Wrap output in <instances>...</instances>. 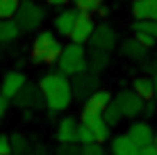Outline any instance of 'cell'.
<instances>
[{"label": "cell", "mask_w": 157, "mask_h": 155, "mask_svg": "<svg viewBox=\"0 0 157 155\" xmlns=\"http://www.w3.org/2000/svg\"><path fill=\"white\" fill-rule=\"evenodd\" d=\"M134 39L139 41V44H141L144 48H153L157 41L153 39V37H148V34H144V32H134Z\"/></svg>", "instance_id": "f546056e"}, {"label": "cell", "mask_w": 157, "mask_h": 155, "mask_svg": "<svg viewBox=\"0 0 157 155\" xmlns=\"http://www.w3.org/2000/svg\"><path fill=\"white\" fill-rule=\"evenodd\" d=\"M98 84H100V80L96 73H91V71H84V73H80V76H75L71 80V91H73V98L75 100H89L91 96H94L96 91H98Z\"/></svg>", "instance_id": "5b68a950"}, {"label": "cell", "mask_w": 157, "mask_h": 155, "mask_svg": "<svg viewBox=\"0 0 157 155\" xmlns=\"http://www.w3.org/2000/svg\"><path fill=\"white\" fill-rule=\"evenodd\" d=\"M75 2V9L82 14H94V12H100L102 9V0H73Z\"/></svg>", "instance_id": "603a6c76"}, {"label": "cell", "mask_w": 157, "mask_h": 155, "mask_svg": "<svg viewBox=\"0 0 157 155\" xmlns=\"http://www.w3.org/2000/svg\"><path fill=\"white\" fill-rule=\"evenodd\" d=\"M21 0H0V18H14Z\"/></svg>", "instance_id": "d4e9b609"}, {"label": "cell", "mask_w": 157, "mask_h": 155, "mask_svg": "<svg viewBox=\"0 0 157 155\" xmlns=\"http://www.w3.org/2000/svg\"><path fill=\"white\" fill-rule=\"evenodd\" d=\"M57 155H80V146L78 144H59Z\"/></svg>", "instance_id": "f1b7e54d"}, {"label": "cell", "mask_w": 157, "mask_h": 155, "mask_svg": "<svg viewBox=\"0 0 157 155\" xmlns=\"http://www.w3.org/2000/svg\"><path fill=\"white\" fill-rule=\"evenodd\" d=\"M80 123H84L91 132H94L96 139H98V144L105 141V139H109V126H107L105 119H102V112L84 105L82 112H80Z\"/></svg>", "instance_id": "52a82bcc"}, {"label": "cell", "mask_w": 157, "mask_h": 155, "mask_svg": "<svg viewBox=\"0 0 157 155\" xmlns=\"http://www.w3.org/2000/svg\"><path fill=\"white\" fill-rule=\"evenodd\" d=\"M139 155H157V148L155 146H146V148L139 151Z\"/></svg>", "instance_id": "d590c367"}, {"label": "cell", "mask_w": 157, "mask_h": 155, "mask_svg": "<svg viewBox=\"0 0 157 155\" xmlns=\"http://www.w3.org/2000/svg\"><path fill=\"white\" fill-rule=\"evenodd\" d=\"M112 100H114V96L107 91V89H98V91L86 100V105H89V107H94V110H98V112H102L107 105L112 103Z\"/></svg>", "instance_id": "44dd1931"}, {"label": "cell", "mask_w": 157, "mask_h": 155, "mask_svg": "<svg viewBox=\"0 0 157 155\" xmlns=\"http://www.w3.org/2000/svg\"><path fill=\"white\" fill-rule=\"evenodd\" d=\"M14 103L18 105V107H23L25 112H30V110L43 107V105H46V100H43V96H41L39 84H25V87L14 96Z\"/></svg>", "instance_id": "9c48e42d"}, {"label": "cell", "mask_w": 157, "mask_h": 155, "mask_svg": "<svg viewBox=\"0 0 157 155\" xmlns=\"http://www.w3.org/2000/svg\"><path fill=\"white\" fill-rule=\"evenodd\" d=\"M114 105L118 107L121 116H125V119H137L144 112V100L132 89H121L118 94H114Z\"/></svg>", "instance_id": "8992f818"}, {"label": "cell", "mask_w": 157, "mask_h": 155, "mask_svg": "<svg viewBox=\"0 0 157 155\" xmlns=\"http://www.w3.org/2000/svg\"><path fill=\"white\" fill-rule=\"evenodd\" d=\"M132 14L134 21H155L157 23V0H134Z\"/></svg>", "instance_id": "9a60e30c"}, {"label": "cell", "mask_w": 157, "mask_h": 155, "mask_svg": "<svg viewBox=\"0 0 157 155\" xmlns=\"http://www.w3.org/2000/svg\"><path fill=\"white\" fill-rule=\"evenodd\" d=\"M112 155H139V148L137 144L130 139L128 135H118L112 139V146H109Z\"/></svg>", "instance_id": "ac0fdd59"}, {"label": "cell", "mask_w": 157, "mask_h": 155, "mask_svg": "<svg viewBox=\"0 0 157 155\" xmlns=\"http://www.w3.org/2000/svg\"><path fill=\"white\" fill-rule=\"evenodd\" d=\"M57 71L64 73L66 78H75L86 71V50L80 44H68L62 48V55L57 60Z\"/></svg>", "instance_id": "3957f363"}, {"label": "cell", "mask_w": 157, "mask_h": 155, "mask_svg": "<svg viewBox=\"0 0 157 155\" xmlns=\"http://www.w3.org/2000/svg\"><path fill=\"white\" fill-rule=\"evenodd\" d=\"M132 91L137 94L139 98L144 100V103H148V100H155V87H153V80H150V78H134Z\"/></svg>", "instance_id": "d6986e66"}, {"label": "cell", "mask_w": 157, "mask_h": 155, "mask_svg": "<svg viewBox=\"0 0 157 155\" xmlns=\"http://www.w3.org/2000/svg\"><path fill=\"white\" fill-rule=\"evenodd\" d=\"M78 144H80V146H86V144H98L96 135L84 123H78Z\"/></svg>", "instance_id": "4316f807"}, {"label": "cell", "mask_w": 157, "mask_h": 155, "mask_svg": "<svg viewBox=\"0 0 157 155\" xmlns=\"http://www.w3.org/2000/svg\"><path fill=\"white\" fill-rule=\"evenodd\" d=\"M21 30L14 23V18H0V44H12L18 39Z\"/></svg>", "instance_id": "ffe728a7"}, {"label": "cell", "mask_w": 157, "mask_h": 155, "mask_svg": "<svg viewBox=\"0 0 157 155\" xmlns=\"http://www.w3.org/2000/svg\"><path fill=\"white\" fill-rule=\"evenodd\" d=\"M7 103H9V100L0 96V119H2V116H5V112H7Z\"/></svg>", "instance_id": "8d00e7d4"}, {"label": "cell", "mask_w": 157, "mask_h": 155, "mask_svg": "<svg viewBox=\"0 0 157 155\" xmlns=\"http://www.w3.org/2000/svg\"><path fill=\"white\" fill-rule=\"evenodd\" d=\"M107 64H109V52L96 50V48H91V50L86 52V71H91V73L98 76L100 71L107 68Z\"/></svg>", "instance_id": "2e32d148"}, {"label": "cell", "mask_w": 157, "mask_h": 155, "mask_svg": "<svg viewBox=\"0 0 157 155\" xmlns=\"http://www.w3.org/2000/svg\"><path fill=\"white\" fill-rule=\"evenodd\" d=\"M141 114L146 116V119H150V116H157V105L155 100H148V103H144V112Z\"/></svg>", "instance_id": "4dcf8cb0"}, {"label": "cell", "mask_w": 157, "mask_h": 155, "mask_svg": "<svg viewBox=\"0 0 157 155\" xmlns=\"http://www.w3.org/2000/svg\"><path fill=\"white\" fill-rule=\"evenodd\" d=\"M55 137L59 144H78V121L73 116H64L57 123Z\"/></svg>", "instance_id": "5bb4252c"}, {"label": "cell", "mask_w": 157, "mask_h": 155, "mask_svg": "<svg viewBox=\"0 0 157 155\" xmlns=\"http://www.w3.org/2000/svg\"><path fill=\"white\" fill-rule=\"evenodd\" d=\"M41 96L46 100V107L52 114L68 110V105L73 103V91H71V80L59 71H46L39 80Z\"/></svg>", "instance_id": "6da1fadb"}, {"label": "cell", "mask_w": 157, "mask_h": 155, "mask_svg": "<svg viewBox=\"0 0 157 155\" xmlns=\"http://www.w3.org/2000/svg\"><path fill=\"white\" fill-rule=\"evenodd\" d=\"M116 41H118V37H116L114 28L107 25V23H100V25H96L94 34H91V39H89V44H91V48H96V50L109 52V50H114V48H116Z\"/></svg>", "instance_id": "ba28073f"}, {"label": "cell", "mask_w": 157, "mask_h": 155, "mask_svg": "<svg viewBox=\"0 0 157 155\" xmlns=\"http://www.w3.org/2000/svg\"><path fill=\"white\" fill-rule=\"evenodd\" d=\"M43 18H46V9L34 0H21L18 12L14 16V23L18 25L21 32H34L41 28Z\"/></svg>", "instance_id": "277c9868"}, {"label": "cell", "mask_w": 157, "mask_h": 155, "mask_svg": "<svg viewBox=\"0 0 157 155\" xmlns=\"http://www.w3.org/2000/svg\"><path fill=\"white\" fill-rule=\"evenodd\" d=\"M94 30H96L94 18H91L89 14H82V12H80L78 21H75V25H73V30H71V34H68V39H71V44L84 46V44H89V39H91V34H94Z\"/></svg>", "instance_id": "30bf717a"}, {"label": "cell", "mask_w": 157, "mask_h": 155, "mask_svg": "<svg viewBox=\"0 0 157 155\" xmlns=\"http://www.w3.org/2000/svg\"><path fill=\"white\" fill-rule=\"evenodd\" d=\"M102 119H105V123L109 126V128H114V126L121 123V119H123V116H121V112H118V107L114 105V100H112V103L107 105L105 110H102Z\"/></svg>", "instance_id": "7402d4cb"}, {"label": "cell", "mask_w": 157, "mask_h": 155, "mask_svg": "<svg viewBox=\"0 0 157 155\" xmlns=\"http://www.w3.org/2000/svg\"><path fill=\"white\" fill-rule=\"evenodd\" d=\"M9 144H12V155H23L28 151V139H25L23 135H18V132H14L12 137H9Z\"/></svg>", "instance_id": "484cf974"}, {"label": "cell", "mask_w": 157, "mask_h": 155, "mask_svg": "<svg viewBox=\"0 0 157 155\" xmlns=\"http://www.w3.org/2000/svg\"><path fill=\"white\" fill-rule=\"evenodd\" d=\"M28 84V78H25V73L21 71H9L5 73L2 82H0V96L7 100H14V96L21 91V89Z\"/></svg>", "instance_id": "7c38bea8"}, {"label": "cell", "mask_w": 157, "mask_h": 155, "mask_svg": "<svg viewBox=\"0 0 157 155\" xmlns=\"http://www.w3.org/2000/svg\"><path fill=\"white\" fill-rule=\"evenodd\" d=\"M80 155H107V151L100 144H86V146H80Z\"/></svg>", "instance_id": "83f0119b"}, {"label": "cell", "mask_w": 157, "mask_h": 155, "mask_svg": "<svg viewBox=\"0 0 157 155\" xmlns=\"http://www.w3.org/2000/svg\"><path fill=\"white\" fill-rule=\"evenodd\" d=\"M125 135L137 144L139 151L146 148V146H153V141H155V130L150 128V123H146V121H134V123L128 128Z\"/></svg>", "instance_id": "8fae6325"}, {"label": "cell", "mask_w": 157, "mask_h": 155, "mask_svg": "<svg viewBox=\"0 0 157 155\" xmlns=\"http://www.w3.org/2000/svg\"><path fill=\"white\" fill-rule=\"evenodd\" d=\"M0 155H12V144L7 135H0Z\"/></svg>", "instance_id": "1f68e13d"}, {"label": "cell", "mask_w": 157, "mask_h": 155, "mask_svg": "<svg viewBox=\"0 0 157 155\" xmlns=\"http://www.w3.org/2000/svg\"><path fill=\"white\" fill-rule=\"evenodd\" d=\"M153 146L157 148V132H155V141H153Z\"/></svg>", "instance_id": "f35d334b"}, {"label": "cell", "mask_w": 157, "mask_h": 155, "mask_svg": "<svg viewBox=\"0 0 157 155\" xmlns=\"http://www.w3.org/2000/svg\"><path fill=\"white\" fill-rule=\"evenodd\" d=\"M144 68L150 73V76H155V73H157V55L155 57H148V60L144 62Z\"/></svg>", "instance_id": "d6a6232c"}, {"label": "cell", "mask_w": 157, "mask_h": 155, "mask_svg": "<svg viewBox=\"0 0 157 155\" xmlns=\"http://www.w3.org/2000/svg\"><path fill=\"white\" fill-rule=\"evenodd\" d=\"M50 7H66L68 2H73V0H46Z\"/></svg>", "instance_id": "e575fe53"}, {"label": "cell", "mask_w": 157, "mask_h": 155, "mask_svg": "<svg viewBox=\"0 0 157 155\" xmlns=\"http://www.w3.org/2000/svg\"><path fill=\"white\" fill-rule=\"evenodd\" d=\"M132 32H144V34L153 37L157 41V23L155 21H134L132 23Z\"/></svg>", "instance_id": "cb8c5ba5"}, {"label": "cell", "mask_w": 157, "mask_h": 155, "mask_svg": "<svg viewBox=\"0 0 157 155\" xmlns=\"http://www.w3.org/2000/svg\"><path fill=\"white\" fill-rule=\"evenodd\" d=\"M62 44L57 41V34L50 30H43L32 41V60L36 64H55L62 55Z\"/></svg>", "instance_id": "7a4b0ae2"}, {"label": "cell", "mask_w": 157, "mask_h": 155, "mask_svg": "<svg viewBox=\"0 0 157 155\" xmlns=\"http://www.w3.org/2000/svg\"><path fill=\"white\" fill-rule=\"evenodd\" d=\"M150 80H153V87H155V96H157V73H155V76H150Z\"/></svg>", "instance_id": "74e56055"}, {"label": "cell", "mask_w": 157, "mask_h": 155, "mask_svg": "<svg viewBox=\"0 0 157 155\" xmlns=\"http://www.w3.org/2000/svg\"><path fill=\"white\" fill-rule=\"evenodd\" d=\"M23 155H46V148L43 146H34V148H28Z\"/></svg>", "instance_id": "836d02e7"}, {"label": "cell", "mask_w": 157, "mask_h": 155, "mask_svg": "<svg viewBox=\"0 0 157 155\" xmlns=\"http://www.w3.org/2000/svg\"><path fill=\"white\" fill-rule=\"evenodd\" d=\"M78 16H80V12L75 7H64L62 12L52 18L55 32H57V34H62V37H68V34H71V30H73V25H75V21H78Z\"/></svg>", "instance_id": "4fadbf2b"}, {"label": "cell", "mask_w": 157, "mask_h": 155, "mask_svg": "<svg viewBox=\"0 0 157 155\" xmlns=\"http://www.w3.org/2000/svg\"><path fill=\"white\" fill-rule=\"evenodd\" d=\"M121 52L128 57V60H134V62H146V60H148V48H144L137 39H134V37L123 41Z\"/></svg>", "instance_id": "e0dca14e"}]
</instances>
